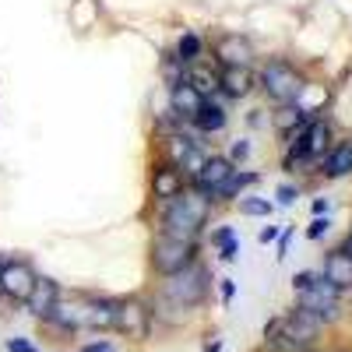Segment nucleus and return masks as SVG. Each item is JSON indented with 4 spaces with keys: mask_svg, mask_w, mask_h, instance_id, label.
I'll return each instance as SVG.
<instances>
[{
    "mask_svg": "<svg viewBox=\"0 0 352 352\" xmlns=\"http://www.w3.org/2000/svg\"><path fill=\"white\" fill-rule=\"evenodd\" d=\"M212 208L215 204L208 194L187 187L180 197L155 204V229L169 232V236H180V240H201V229L208 226Z\"/></svg>",
    "mask_w": 352,
    "mask_h": 352,
    "instance_id": "nucleus-1",
    "label": "nucleus"
},
{
    "mask_svg": "<svg viewBox=\"0 0 352 352\" xmlns=\"http://www.w3.org/2000/svg\"><path fill=\"white\" fill-rule=\"evenodd\" d=\"M303 85H307L303 71L292 64V60H285V56H272V60H264L261 71H257V88H261V92L268 96L275 106L296 102L300 92H303Z\"/></svg>",
    "mask_w": 352,
    "mask_h": 352,
    "instance_id": "nucleus-2",
    "label": "nucleus"
},
{
    "mask_svg": "<svg viewBox=\"0 0 352 352\" xmlns=\"http://www.w3.org/2000/svg\"><path fill=\"white\" fill-rule=\"evenodd\" d=\"M190 261H197V240H180V236H169L162 229H152V240H148V268L159 278H169L180 268H187Z\"/></svg>",
    "mask_w": 352,
    "mask_h": 352,
    "instance_id": "nucleus-3",
    "label": "nucleus"
},
{
    "mask_svg": "<svg viewBox=\"0 0 352 352\" xmlns=\"http://www.w3.org/2000/svg\"><path fill=\"white\" fill-rule=\"evenodd\" d=\"M208 285H212V275H208V268H204L201 261H190L187 268H180L176 275H169V278H162V292L169 300H176V303H184L187 310H194V307H201L204 303V296H208Z\"/></svg>",
    "mask_w": 352,
    "mask_h": 352,
    "instance_id": "nucleus-4",
    "label": "nucleus"
},
{
    "mask_svg": "<svg viewBox=\"0 0 352 352\" xmlns=\"http://www.w3.org/2000/svg\"><path fill=\"white\" fill-rule=\"evenodd\" d=\"M296 303H300L303 310H310L320 324H331V320L342 317V289H335L324 275L317 272L314 282L296 292Z\"/></svg>",
    "mask_w": 352,
    "mask_h": 352,
    "instance_id": "nucleus-5",
    "label": "nucleus"
},
{
    "mask_svg": "<svg viewBox=\"0 0 352 352\" xmlns=\"http://www.w3.org/2000/svg\"><path fill=\"white\" fill-rule=\"evenodd\" d=\"M187 187H190V180L184 176V169L176 162H169L162 155L152 159V169H148V197H152V204H166L173 197H180Z\"/></svg>",
    "mask_w": 352,
    "mask_h": 352,
    "instance_id": "nucleus-6",
    "label": "nucleus"
},
{
    "mask_svg": "<svg viewBox=\"0 0 352 352\" xmlns=\"http://www.w3.org/2000/svg\"><path fill=\"white\" fill-rule=\"evenodd\" d=\"M36 268L32 261L25 257H8L4 264H0V296H8L11 303H25L28 292H32L36 285Z\"/></svg>",
    "mask_w": 352,
    "mask_h": 352,
    "instance_id": "nucleus-7",
    "label": "nucleus"
},
{
    "mask_svg": "<svg viewBox=\"0 0 352 352\" xmlns=\"http://www.w3.org/2000/svg\"><path fill=\"white\" fill-rule=\"evenodd\" d=\"M113 331H120L131 342L148 338V331H152V307L144 303L141 296H124L120 303H116V328Z\"/></svg>",
    "mask_w": 352,
    "mask_h": 352,
    "instance_id": "nucleus-8",
    "label": "nucleus"
},
{
    "mask_svg": "<svg viewBox=\"0 0 352 352\" xmlns=\"http://www.w3.org/2000/svg\"><path fill=\"white\" fill-rule=\"evenodd\" d=\"M212 60L219 67H254V46L240 32H222L212 43Z\"/></svg>",
    "mask_w": 352,
    "mask_h": 352,
    "instance_id": "nucleus-9",
    "label": "nucleus"
},
{
    "mask_svg": "<svg viewBox=\"0 0 352 352\" xmlns=\"http://www.w3.org/2000/svg\"><path fill=\"white\" fill-rule=\"evenodd\" d=\"M254 88H257L254 67H219V99L240 102L254 96Z\"/></svg>",
    "mask_w": 352,
    "mask_h": 352,
    "instance_id": "nucleus-10",
    "label": "nucleus"
},
{
    "mask_svg": "<svg viewBox=\"0 0 352 352\" xmlns=\"http://www.w3.org/2000/svg\"><path fill=\"white\" fill-rule=\"evenodd\" d=\"M303 152H307V159L314 162V169L320 166V159L328 155V148L335 144V131H331V124L324 120V116H314V120L303 127Z\"/></svg>",
    "mask_w": 352,
    "mask_h": 352,
    "instance_id": "nucleus-11",
    "label": "nucleus"
},
{
    "mask_svg": "<svg viewBox=\"0 0 352 352\" xmlns=\"http://www.w3.org/2000/svg\"><path fill=\"white\" fill-rule=\"evenodd\" d=\"M232 169H236V166L229 162V155H208V159H204V166H201V173L190 180V187L212 197V194L229 180V176H232Z\"/></svg>",
    "mask_w": 352,
    "mask_h": 352,
    "instance_id": "nucleus-12",
    "label": "nucleus"
},
{
    "mask_svg": "<svg viewBox=\"0 0 352 352\" xmlns=\"http://www.w3.org/2000/svg\"><path fill=\"white\" fill-rule=\"evenodd\" d=\"M190 127H194L197 134H204V138L222 134V131L229 127V109H226V102H222L219 96H215V99H201V109L194 113Z\"/></svg>",
    "mask_w": 352,
    "mask_h": 352,
    "instance_id": "nucleus-13",
    "label": "nucleus"
},
{
    "mask_svg": "<svg viewBox=\"0 0 352 352\" xmlns=\"http://www.w3.org/2000/svg\"><path fill=\"white\" fill-rule=\"evenodd\" d=\"M116 303L120 300H113V296H85V331H113Z\"/></svg>",
    "mask_w": 352,
    "mask_h": 352,
    "instance_id": "nucleus-14",
    "label": "nucleus"
},
{
    "mask_svg": "<svg viewBox=\"0 0 352 352\" xmlns=\"http://www.w3.org/2000/svg\"><path fill=\"white\" fill-rule=\"evenodd\" d=\"M317 173L324 176V180H345V176H352V138L335 141L328 148V155L320 159Z\"/></svg>",
    "mask_w": 352,
    "mask_h": 352,
    "instance_id": "nucleus-15",
    "label": "nucleus"
},
{
    "mask_svg": "<svg viewBox=\"0 0 352 352\" xmlns=\"http://www.w3.org/2000/svg\"><path fill=\"white\" fill-rule=\"evenodd\" d=\"M56 300H60V285H56L53 278H46V275H39L32 292H28V300H25V310L32 314L36 320H46Z\"/></svg>",
    "mask_w": 352,
    "mask_h": 352,
    "instance_id": "nucleus-16",
    "label": "nucleus"
},
{
    "mask_svg": "<svg viewBox=\"0 0 352 352\" xmlns=\"http://www.w3.org/2000/svg\"><path fill=\"white\" fill-rule=\"evenodd\" d=\"M187 85H194L201 99H215L219 96V64L212 56H201V60L187 64Z\"/></svg>",
    "mask_w": 352,
    "mask_h": 352,
    "instance_id": "nucleus-17",
    "label": "nucleus"
},
{
    "mask_svg": "<svg viewBox=\"0 0 352 352\" xmlns=\"http://www.w3.org/2000/svg\"><path fill=\"white\" fill-rule=\"evenodd\" d=\"M261 180V173H254V169H243V166H236L232 169V176L229 180L212 194V204H236L243 194H247V187H254Z\"/></svg>",
    "mask_w": 352,
    "mask_h": 352,
    "instance_id": "nucleus-18",
    "label": "nucleus"
},
{
    "mask_svg": "<svg viewBox=\"0 0 352 352\" xmlns=\"http://www.w3.org/2000/svg\"><path fill=\"white\" fill-rule=\"evenodd\" d=\"M166 96H169V113H176L184 124H190L194 120V113L201 109V92L194 85H187V81H180V85H173V88H166Z\"/></svg>",
    "mask_w": 352,
    "mask_h": 352,
    "instance_id": "nucleus-19",
    "label": "nucleus"
},
{
    "mask_svg": "<svg viewBox=\"0 0 352 352\" xmlns=\"http://www.w3.org/2000/svg\"><path fill=\"white\" fill-rule=\"evenodd\" d=\"M320 275H324L335 289L349 292V289H352V257L342 254L338 247L328 250V254H324V264H320Z\"/></svg>",
    "mask_w": 352,
    "mask_h": 352,
    "instance_id": "nucleus-20",
    "label": "nucleus"
},
{
    "mask_svg": "<svg viewBox=\"0 0 352 352\" xmlns=\"http://www.w3.org/2000/svg\"><path fill=\"white\" fill-rule=\"evenodd\" d=\"M148 307H152V320H162V324H173V328H180L184 320L190 317V310L184 307V303H176V300H169L162 289H155L152 292V300H148Z\"/></svg>",
    "mask_w": 352,
    "mask_h": 352,
    "instance_id": "nucleus-21",
    "label": "nucleus"
},
{
    "mask_svg": "<svg viewBox=\"0 0 352 352\" xmlns=\"http://www.w3.org/2000/svg\"><path fill=\"white\" fill-rule=\"evenodd\" d=\"M307 120H314V116H307L296 102H285V106H275V113H272V127L278 131V138H285V134H292V131H300Z\"/></svg>",
    "mask_w": 352,
    "mask_h": 352,
    "instance_id": "nucleus-22",
    "label": "nucleus"
},
{
    "mask_svg": "<svg viewBox=\"0 0 352 352\" xmlns=\"http://www.w3.org/2000/svg\"><path fill=\"white\" fill-rule=\"evenodd\" d=\"M173 53L180 56L184 64H194V60H201V56L208 53V43H204V36H201V32L187 28V32H180V36H176V46H173Z\"/></svg>",
    "mask_w": 352,
    "mask_h": 352,
    "instance_id": "nucleus-23",
    "label": "nucleus"
},
{
    "mask_svg": "<svg viewBox=\"0 0 352 352\" xmlns=\"http://www.w3.org/2000/svg\"><path fill=\"white\" fill-rule=\"evenodd\" d=\"M159 78H162V85L166 88H173V85H180V81H187V64L176 56L173 50L169 53H162V60H159Z\"/></svg>",
    "mask_w": 352,
    "mask_h": 352,
    "instance_id": "nucleus-24",
    "label": "nucleus"
},
{
    "mask_svg": "<svg viewBox=\"0 0 352 352\" xmlns=\"http://www.w3.org/2000/svg\"><path fill=\"white\" fill-rule=\"evenodd\" d=\"M236 208H240L243 215H254V219H264V215H272V208H275V204H272L268 197H254V194H243V197L236 201Z\"/></svg>",
    "mask_w": 352,
    "mask_h": 352,
    "instance_id": "nucleus-25",
    "label": "nucleus"
},
{
    "mask_svg": "<svg viewBox=\"0 0 352 352\" xmlns=\"http://www.w3.org/2000/svg\"><path fill=\"white\" fill-rule=\"evenodd\" d=\"M247 159H250V141H247V138L232 141V144H229V162H232V166H243Z\"/></svg>",
    "mask_w": 352,
    "mask_h": 352,
    "instance_id": "nucleus-26",
    "label": "nucleus"
},
{
    "mask_svg": "<svg viewBox=\"0 0 352 352\" xmlns=\"http://www.w3.org/2000/svg\"><path fill=\"white\" fill-rule=\"evenodd\" d=\"M275 197H278V204H282V208H289V204H296V197H300V187H296V184H278V187H275Z\"/></svg>",
    "mask_w": 352,
    "mask_h": 352,
    "instance_id": "nucleus-27",
    "label": "nucleus"
},
{
    "mask_svg": "<svg viewBox=\"0 0 352 352\" xmlns=\"http://www.w3.org/2000/svg\"><path fill=\"white\" fill-rule=\"evenodd\" d=\"M328 229H331V219L328 215H314V222L307 226V240H320Z\"/></svg>",
    "mask_w": 352,
    "mask_h": 352,
    "instance_id": "nucleus-28",
    "label": "nucleus"
},
{
    "mask_svg": "<svg viewBox=\"0 0 352 352\" xmlns=\"http://www.w3.org/2000/svg\"><path fill=\"white\" fill-rule=\"evenodd\" d=\"M215 250H219V257H222V261H236V257H240V240H236V236H229V240H226V243H219Z\"/></svg>",
    "mask_w": 352,
    "mask_h": 352,
    "instance_id": "nucleus-29",
    "label": "nucleus"
},
{
    "mask_svg": "<svg viewBox=\"0 0 352 352\" xmlns=\"http://www.w3.org/2000/svg\"><path fill=\"white\" fill-rule=\"evenodd\" d=\"M275 243H278V254H275V257L285 261V257H289V243H292V226H285V229L278 232V240H275Z\"/></svg>",
    "mask_w": 352,
    "mask_h": 352,
    "instance_id": "nucleus-30",
    "label": "nucleus"
},
{
    "mask_svg": "<svg viewBox=\"0 0 352 352\" xmlns=\"http://www.w3.org/2000/svg\"><path fill=\"white\" fill-rule=\"evenodd\" d=\"M8 352H39V349L28 338H8Z\"/></svg>",
    "mask_w": 352,
    "mask_h": 352,
    "instance_id": "nucleus-31",
    "label": "nucleus"
},
{
    "mask_svg": "<svg viewBox=\"0 0 352 352\" xmlns=\"http://www.w3.org/2000/svg\"><path fill=\"white\" fill-rule=\"evenodd\" d=\"M229 236H236V229H232V226H219L208 240H212V247H219V243H226Z\"/></svg>",
    "mask_w": 352,
    "mask_h": 352,
    "instance_id": "nucleus-32",
    "label": "nucleus"
},
{
    "mask_svg": "<svg viewBox=\"0 0 352 352\" xmlns=\"http://www.w3.org/2000/svg\"><path fill=\"white\" fill-rule=\"evenodd\" d=\"M78 352H116V345H113V342H106V338H99V342H88V345H81Z\"/></svg>",
    "mask_w": 352,
    "mask_h": 352,
    "instance_id": "nucleus-33",
    "label": "nucleus"
},
{
    "mask_svg": "<svg viewBox=\"0 0 352 352\" xmlns=\"http://www.w3.org/2000/svg\"><path fill=\"white\" fill-rule=\"evenodd\" d=\"M219 292H222V303H232V296H236V282L222 278V282H219Z\"/></svg>",
    "mask_w": 352,
    "mask_h": 352,
    "instance_id": "nucleus-34",
    "label": "nucleus"
},
{
    "mask_svg": "<svg viewBox=\"0 0 352 352\" xmlns=\"http://www.w3.org/2000/svg\"><path fill=\"white\" fill-rule=\"evenodd\" d=\"M278 232H282L278 226H264V229H261V243H275Z\"/></svg>",
    "mask_w": 352,
    "mask_h": 352,
    "instance_id": "nucleus-35",
    "label": "nucleus"
},
{
    "mask_svg": "<svg viewBox=\"0 0 352 352\" xmlns=\"http://www.w3.org/2000/svg\"><path fill=\"white\" fill-rule=\"evenodd\" d=\"M314 215H328V197H317L314 201Z\"/></svg>",
    "mask_w": 352,
    "mask_h": 352,
    "instance_id": "nucleus-36",
    "label": "nucleus"
},
{
    "mask_svg": "<svg viewBox=\"0 0 352 352\" xmlns=\"http://www.w3.org/2000/svg\"><path fill=\"white\" fill-rule=\"evenodd\" d=\"M261 113H264V109H250V113H247V124H250V127H257V124L264 120V116H261Z\"/></svg>",
    "mask_w": 352,
    "mask_h": 352,
    "instance_id": "nucleus-37",
    "label": "nucleus"
},
{
    "mask_svg": "<svg viewBox=\"0 0 352 352\" xmlns=\"http://www.w3.org/2000/svg\"><path fill=\"white\" fill-rule=\"evenodd\" d=\"M338 250H342V254H349V257H352V229H349V232H345V240H342V247H338Z\"/></svg>",
    "mask_w": 352,
    "mask_h": 352,
    "instance_id": "nucleus-38",
    "label": "nucleus"
},
{
    "mask_svg": "<svg viewBox=\"0 0 352 352\" xmlns=\"http://www.w3.org/2000/svg\"><path fill=\"white\" fill-rule=\"evenodd\" d=\"M219 349H222V342H219V338H215V342H208V345H204V352H219Z\"/></svg>",
    "mask_w": 352,
    "mask_h": 352,
    "instance_id": "nucleus-39",
    "label": "nucleus"
},
{
    "mask_svg": "<svg viewBox=\"0 0 352 352\" xmlns=\"http://www.w3.org/2000/svg\"><path fill=\"white\" fill-rule=\"evenodd\" d=\"M0 264H4V257H0Z\"/></svg>",
    "mask_w": 352,
    "mask_h": 352,
    "instance_id": "nucleus-40",
    "label": "nucleus"
}]
</instances>
